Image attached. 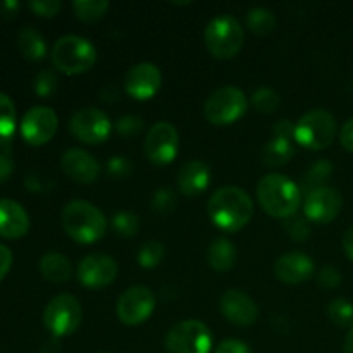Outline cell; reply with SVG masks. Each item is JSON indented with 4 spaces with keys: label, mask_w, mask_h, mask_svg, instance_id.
<instances>
[{
    "label": "cell",
    "mask_w": 353,
    "mask_h": 353,
    "mask_svg": "<svg viewBox=\"0 0 353 353\" xmlns=\"http://www.w3.org/2000/svg\"><path fill=\"white\" fill-rule=\"evenodd\" d=\"M336 137V119L326 109H314L295 123V141L309 150H324Z\"/></svg>",
    "instance_id": "cell-6"
},
{
    "label": "cell",
    "mask_w": 353,
    "mask_h": 353,
    "mask_svg": "<svg viewBox=\"0 0 353 353\" xmlns=\"http://www.w3.org/2000/svg\"><path fill=\"white\" fill-rule=\"evenodd\" d=\"M343 353H353V327L347 333V338H345L343 343Z\"/></svg>",
    "instance_id": "cell-48"
},
{
    "label": "cell",
    "mask_w": 353,
    "mask_h": 353,
    "mask_svg": "<svg viewBox=\"0 0 353 353\" xmlns=\"http://www.w3.org/2000/svg\"><path fill=\"white\" fill-rule=\"evenodd\" d=\"M257 200L262 210L271 217L288 219L299 210L302 202V190L288 176L272 172L259 181Z\"/></svg>",
    "instance_id": "cell-2"
},
{
    "label": "cell",
    "mask_w": 353,
    "mask_h": 353,
    "mask_svg": "<svg viewBox=\"0 0 353 353\" xmlns=\"http://www.w3.org/2000/svg\"><path fill=\"white\" fill-rule=\"evenodd\" d=\"M59 126V117L54 109L34 105L28 110L21 121V134L33 147L45 145L54 138Z\"/></svg>",
    "instance_id": "cell-13"
},
{
    "label": "cell",
    "mask_w": 353,
    "mask_h": 353,
    "mask_svg": "<svg viewBox=\"0 0 353 353\" xmlns=\"http://www.w3.org/2000/svg\"><path fill=\"white\" fill-rule=\"evenodd\" d=\"M221 314L228 323L234 326H250L257 321L259 307L250 295L240 290H228L223 293L219 302Z\"/></svg>",
    "instance_id": "cell-17"
},
{
    "label": "cell",
    "mask_w": 353,
    "mask_h": 353,
    "mask_svg": "<svg viewBox=\"0 0 353 353\" xmlns=\"http://www.w3.org/2000/svg\"><path fill=\"white\" fill-rule=\"evenodd\" d=\"M293 152H295L293 140L274 137L262 148L261 161L265 168H281L286 162L292 161Z\"/></svg>",
    "instance_id": "cell-23"
},
{
    "label": "cell",
    "mask_w": 353,
    "mask_h": 353,
    "mask_svg": "<svg viewBox=\"0 0 353 353\" xmlns=\"http://www.w3.org/2000/svg\"><path fill=\"white\" fill-rule=\"evenodd\" d=\"M12 169L14 162L10 155L6 154V152H0V181H6L10 176V172H12Z\"/></svg>",
    "instance_id": "cell-45"
},
{
    "label": "cell",
    "mask_w": 353,
    "mask_h": 353,
    "mask_svg": "<svg viewBox=\"0 0 353 353\" xmlns=\"http://www.w3.org/2000/svg\"><path fill=\"white\" fill-rule=\"evenodd\" d=\"M210 169L202 161H190L178 172V190L186 196H199L209 188Z\"/></svg>",
    "instance_id": "cell-21"
},
{
    "label": "cell",
    "mask_w": 353,
    "mask_h": 353,
    "mask_svg": "<svg viewBox=\"0 0 353 353\" xmlns=\"http://www.w3.org/2000/svg\"><path fill=\"white\" fill-rule=\"evenodd\" d=\"M30 230V216L19 202L0 199V236L21 238Z\"/></svg>",
    "instance_id": "cell-20"
},
{
    "label": "cell",
    "mask_w": 353,
    "mask_h": 353,
    "mask_svg": "<svg viewBox=\"0 0 353 353\" xmlns=\"http://www.w3.org/2000/svg\"><path fill=\"white\" fill-rule=\"evenodd\" d=\"M327 316L336 326L348 327L353 324V303L347 299H334L327 305Z\"/></svg>",
    "instance_id": "cell-30"
},
{
    "label": "cell",
    "mask_w": 353,
    "mask_h": 353,
    "mask_svg": "<svg viewBox=\"0 0 353 353\" xmlns=\"http://www.w3.org/2000/svg\"><path fill=\"white\" fill-rule=\"evenodd\" d=\"M341 205H343L341 193L333 186H323L305 196L303 214L309 221H314L317 224H327L336 219Z\"/></svg>",
    "instance_id": "cell-14"
},
{
    "label": "cell",
    "mask_w": 353,
    "mask_h": 353,
    "mask_svg": "<svg viewBox=\"0 0 353 353\" xmlns=\"http://www.w3.org/2000/svg\"><path fill=\"white\" fill-rule=\"evenodd\" d=\"M179 148V134L174 124L159 121L145 138V155L155 165H168L176 159Z\"/></svg>",
    "instance_id": "cell-11"
},
{
    "label": "cell",
    "mask_w": 353,
    "mask_h": 353,
    "mask_svg": "<svg viewBox=\"0 0 353 353\" xmlns=\"http://www.w3.org/2000/svg\"><path fill=\"white\" fill-rule=\"evenodd\" d=\"M317 281L324 288H338L341 285V274L338 272V269H334L333 265H324L319 272H317Z\"/></svg>",
    "instance_id": "cell-39"
},
{
    "label": "cell",
    "mask_w": 353,
    "mask_h": 353,
    "mask_svg": "<svg viewBox=\"0 0 353 353\" xmlns=\"http://www.w3.org/2000/svg\"><path fill=\"white\" fill-rule=\"evenodd\" d=\"M28 6L33 9L37 16L41 17H54L62 9V2H59V0H31Z\"/></svg>",
    "instance_id": "cell-38"
},
{
    "label": "cell",
    "mask_w": 353,
    "mask_h": 353,
    "mask_svg": "<svg viewBox=\"0 0 353 353\" xmlns=\"http://www.w3.org/2000/svg\"><path fill=\"white\" fill-rule=\"evenodd\" d=\"M274 137L295 140V124L292 121H279L274 126Z\"/></svg>",
    "instance_id": "cell-43"
},
{
    "label": "cell",
    "mask_w": 353,
    "mask_h": 353,
    "mask_svg": "<svg viewBox=\"0 0 353 353\" xmlns=\"http://www.w3.org/2000/svg\"><path fill=\"white\" fill-rule=\"evenodd\" d=\"M164 245H162L161 241H147V243L141 245L140 250H138V264L143 269H154L161 264L162 259H164Z\"/></svg>",
    "instance_id": "cell-31"
},
{
    "label": "cell",
    "mask_w": 353,
    "mask_h": 353,
    "mask_svg": "<svg viewBox=\"0 0 353 353\" xmlns=\"http://www.w3.org/2000/svg\"><path fill=\"white\" fill-rule=\"evenodd\" d=\"M214 353H252V350L247 343H243V341L230 338V340L221 341Z\"/></svg>",
    "instance_id": "cell-41"
},
{
    "label": "cell",
    "mask_w": 353,
    "mask_h": 353,
    "mask_svg": "<svg viewBox=\"0 0 353 353\" xmlns=\"http://www.w3.org/2000/svg\"><path fill=\"white\" fill-rule=\"evenodd\" d=\"M281 103V97L278 92L271 88H259L252 93V105L259 110V112L271 114Z\"/></svg>",
    "instance_id": "cell-32"
},
{
    "label": "cell",
    "mask_w": 353,
    "mask_h": 353,
    "mask_svg": "<svg viewBox=\"0 0 353 353\" xmlns=\"http://www.w3.org/2000/svg\"><path fill=\"white\" fill-rule=\"evenodd\" d=\"M83 309L78 299L68 293L54 296L43 310V324L55 338L69 336L79 327Z\"/></svg>",
    "instance_id": "cell-9"
},
{
    "label": "cell",
    "mask_w": 353,
    "mask_h": 353,
    "mask_svg": "<svg viewBox=\"0 0 353 353\" xmlns=\"http://www.w3.org/2000/svg\"><path fill=\"white\" fill-rule=\"evenodd\" d=\"M112 228L117 234L130 238L137 234L138 228H140V221L130 210H121L112 217Z\"/></svg>",
    "instance_id": "cell-33"
},
{
    "label": "cell",
    "mask_w": 353,
    "mask_h": 353,
    "mask_svg": "<svg viewBox=\"0 0 353 353\" xmlns=\"http://www.w3.org/2000/svg\"><path fill=\"white\" fill-rule=\"evenodd\" d=\"M286 231H288L290 238L295 241H303L309 238L310 234V224L307 217H288L286 223Z\"/></svg>",
    "instance_id": "cell-37"
},
{
    "label": "cell",
    "mask_w": 353,
    "mask_h": 353,
    "mask_svg": "<svg viewBox=\"0 0 353 353\" xmlns=\"http://www.w3.org/2000/svg\"><path fill=\"white\" fill-rule=\"evenodd\" d=\"M155 295L147 286H131L117 300L116 314L126 326H138L154 314Z\"/></svg>",
    "instance_id": "cell-12"
},
{
    "label": "cell",
    "mask_w": 353,
    "mask_h": 353,
    "mask_svg": "<svg viewBox=\"0 0 353 353\" xmlns=\"http://www.w3.org/2000/svg\"><path fill=\"white\" fill-rule=\"evenodd\" d=\"M247 26L252 33L259 34V37H268L278 26L276 16L265 7H254L248 10L247 14Z\"/></svg>",
    "instance_id": "cell-27"
},
{
    "label": "cell",
    "mask_w": 353,
    "mask_h": 353,
    "mask_svg": "<svg viewBox=\"0 0 353 353\" xmlns=\"http://www.w3.org/2000/svg\"><path fill=\"white\" fill-rule=\"evenodd\" d=\"M131 162L124 157H112L107 164V171L114 176V178H126L131 172Z\"/></svg>",
    "instance_id": "cell-40"
},
{
    "label": "cell",
    "mask_w": 353,
    "mask_h": 353,
    "mask_svg": "<svg viewBox=\"0 0 353 353\" xmlns=\"http://www.w3.org/2000/svg\"><path fill=\"white\" fill-rule=\"evenodd\" d=\"M207 214L214 226L226 233H236L250 223L254 202L245 190L238 186H223L209 199Z\"/></svg>",
    "instance_id": "cell-1"
},
{
    "label": "cell",
    "mask_w": 353,
    "mask_h": 353,
    "mask_svg": "<svg viewBox=\"0 0 353 353\" xmlns=\"http://www.w3.org/2000/svg\"><path fill=\"white\" fill-rule=\"evenodd\" d=\"M19 50L28 61H41L47 54V45H45L43 37L33 28H24L17 38Z\"/></svg>",
    "instance_id": "cell-25"
},
{
    "label": "cell",
    "mask_w": 353,
    "mask_h": 353,
    "mask_svg": "<svg viewBox=\"0 0 353 353\" xmlns=\"http://www.w3.org/2000/svg\"><path fill=\"white\" fill-rule=\"evenodd\" d=\"M274 276L286 285H300L314 276V261L303 252H288L274 264Z\"/></svg>",
    "instance_id": "cell-19"
},
{
    "label": "cell",
    "mask_w": 353,
    "mask_h": 353,
    "mask_svg": "<svg viewBox=\"0 0 353 353\" xmlns=\"http://www.w3.org/2000/svg\"><path fill=\"white\" fill-rule=\"evenodd\" d=\"M69 130L76 140L88 145H99L109 138L112 131L110 117L103 110L95 107H86L72 114L69 121Z\"/></svg>",
    "instance_id": "cell-10"
},
{
    "label": "cell",
    "mask_w": 353,
    "mask_h": 353,
    "mask_svg": "<svg viewBox=\"0 0 353 353\" xmlns=\"http://www.w3.org/2000/svg\"><path fill=\"white\" fill-rule=\"evenodd\" d=\"M247 97L236 86H223L210 93L203 103V116L214 126H228L236 123L247 112Z\"/></svg>",
    "instance_id": "cell-7"
},
{
    "label": "cell",
    "mask_w": 353,
    "mask_h": 353,
    "mask_svg": "<svg viewBox=\"0 0 353 353\" xmlns=\"http://www.w3.org/2000/svg\"><path fill=\"white\" fill-rule=\"evenodd\" d=\"M117 276V264L107 254H90L79 262L78 279L83 286L100 290L109 286Z\"/></svg>",
    "instance_id": "cell-16"
},
{
    "label": "cell",
    "mask_w": 353,
    "mask_h": 353,
    "mask_svg": "<svg viewBox=\"0 0 353 353\" xmlns=\"http://www.w3.org/2000/svg\"><path fill=\"white\" fill-rule=\"evenodd\" d=\"M164 347L168 353H209L212 334L202 321H181L168 331Z\"/></svg>",
    "instance_id": "cell-8"
},
{
    "label": "cell",
    "mask_w": 353,
    "mask_h": 353,
    "mask_svg": "<svg viewBox=\"0 0 353 353\" xmlns=\"http://www.w3.org/2000/svg\"><path fill=\"white\" fill-rule=\"evenodd\" d=\"M110 3L107 0H74L72 9L78 19L83 23H97L105 16Z\"/></svg>",
    "instance_id": "cell-28"
},
{
    "label": "cell",
    "mask_w": 353,
    "mask_h": 353,
    "mask_svg": "<svg viewBox=\"0 0 353 353\" xmlns=\"http://www.w3.org/2000/svg\"><path fill=\"white\" fill-rule=\"evenodd\" d=\"M236 248L228 238H216L207 248V264L217 272H228L236 264Z\"/></svg>",
    "instance_id": "cell-22"
},
{
    "label": "cell",
    "mask_w": 353,
    "mask_h": 353,
    "mask_svg": "<svg viewBox=\"0 0 353 353\" xmlns=\"http://www.w3.org/2000/svg\"><path fill=\"white\" fill-rule=\"evenodd\" d=\"M203 41L212 57L228 61L240 54L245 41V31L240 21L230 14L217 16L207 24Z\"/></svg>",
    "instance_id": "cell-4"
},
{
    "label": "cell",
    "mask_w": 353,
    "mask_h": 353,
    "mask_svg": "<svg viewBox=\"0 0 353 353\" xmlns=\"http://www.w3.org/2000/svg\"><path fill=\"white\" fill-rule=\"evenodd\" d=\"M17 9H19V2H16V0H6V2L0 3V10H2L3 16H14Z\"/></svg>",
    "instance_id": "cell-46"
},
{
    "label": "cell",
    "mask_w": 353,
    "mask_h": 353,
    "mask_svg": "<svg viewBox=\"0 0 353 353\" xmlns=\"http://www.w3.org/2000/svg\"><path fill=\"white\" fill-rule=\"evenodd\" d=\"M62 228L78 243H95L107 231V219L102 210L86 200H72L62 210Z\"/></svg>",
    "instance_id": "cell-3"
},
{
    "label": "cell",
    "mask_w": 353,
    "mask_h": 353,
    "mask_svg": "<svg viewBox=\"0 0 353 353\" xmlns=\"http://www.w3.org/2000/svg\"><path fill=\"white\" fill-rule=\"evenodd\" d=\"M16 131V107L9 95L0 92V145H6Z\"/></svg>",
    "instance_id": "cell-29"
},
{
    "label": "cell",
    "mask_w": 353,
    "mask_h": 353,
    "mask_svg": "<svg viewBox=\"0 0 353 353\" xmlns=\"http://www.w3.org/2000/svg\"><path fill=\"white\" fill-rule=\"evenodd\" d=\"M340 141L341 145H343V148H347L348 152H352L353 154V117L352 119H348L347 123L343 124V128H341Z\"/></svg>",
    "instance_id": "cell-42"
},
{
    "label": "cell",
    "mask_w": 353,
    "mask_h": 353,
    "mask_svg": "<svg viewBox=\"0 0 353 353\" xmlns=\"http://www.w3.org/2000/svg\"><path fill=\"white\" fill-rule=\"evenodd\" d=\"M10 265H12V252L0 243V279L9 272Z\"/></svg>",
    "instance_id": "cell-44"
},
{
    "label": "cell",
    "mask_w": 353,
    "mask_h": 353,
    "mask_svg": "<svg viewBox=\"0 0 353 353\" xmlns=\"http://www.w3.org/2000/svg\"><path fill=\"white\" fill-rule=\"evenodd\" d=\"M61 168L68 178L79 185H92L100 174V164L92 154L81 148H71L61 157Z\"/></svg>",
    "instance_id": "cell-18"
},
{
    "label": "cell",
    "mask_w": 353,
    "mask_h": 353,
    "mask_svg": "<svg viewBox=\"0 0 353 353\" xmlns=\"http://www.w3.org/2000/svg\"><path fill=\"white\" fill-rule=\"evenodd\" d=\"M331 172H333V164H331V161L321 159V161L314 162V164L310 165L309 171L303 174L300 190H302V192L305 193V196H307L310 192H314V190L323 188L324 181L330 178Z\"/></svg>",
    "instance_id": "cell-26"
},
{
    "label": "cell",
    "mask_w": 353,
    "mask_h": 353,
    "mask_svg": "<svg viewBox=\"0 0 353 353\" xmlns=\"http://www.w3.org/2000/svg\"><path fill=\"white\" fill-rule=\"evenodd\" d=\"M40 272L47 281L50 283H65L71 278V262L62 254H45L40 261Z\"/></svg>",
    "instance_id": "cell-24"
},
{
    "label": "cell",
    "mask_w": 353,
    "mask_h": 353,
    "mask_svg": "<svg viewBox=\"0 0 353 353\" xmlns=\"http://www.w3.org/2000/svg\"><path fill=\"white\" fill-rule=\"evenodd\" d=\"M141 130H143V119L138 116H124L116 123L117 134L124 138L137 137L141 133Z\"/></svg>",
    "instance_id": "cell-36"
},
{
    "label": "cell",
    "mask_w": 353,
    "mask_h": 353,
    "mask_svg": "<svg viewBox=\"0 0 353 353\" xmlns=\"http://www.w3.org/2000/svg\"><path fill=\"white\" fill-rule=\"evenodd\" d=\"M176 205V195L171 188H161L155 192L154 199H152V207L155 212L168 214L174 209Z\"/></svg>",
    "instance_id": "cell-35"
},
{
    "label": "cell",
    "mask_w": 353,
    "mask_h": 353,
    "mask_svg": "<svg viewBox=\"0 0 353 353\" xmlns=\"http://www.w3.org/2000/svg\"><path fill=\"white\" fill-rule=\"evenodd\" d=\"M57 88V76L50 69H45V71L38 72L37 78H34V92L41 99H48L52 93Z\"/></svg>",
    "instance_id": "cell-34"
},
{
    "label": "cell",
    "mask_w": 353,
    "mask_h": 353,
    "mask_svg": "<svg viewBox=\"0 0 353 353\" xmlns=\"http://www.w3.org/2000/svg\"><path fill=\"white\" fill-rule=\"evenodd\" d=\"M343 250L345 254L353 261V226L345 233L343 236Z\"/></svg>",
    "instance_id": "cell-47"
},
{
    "label": "cell",
    "mask_w": 353,
    "mask_h": 353,
    "mask_svg": "<svg viewBox=\"0 0 353 353\" xmlns=\"http://www.w3.org/2000/svg\"><path fill=\"white\" fill-rule=\"evenodd\" d=\"M97 62V48L92 41L76 34H65L52 48V64L57 71L74 76L86 72Z\"/></svg>",
    "instance_id": "cell-5"
},
{
    "label": "cell",
    "mask_w": 353,
    "mask_h": 353,
    "mask_svg": "<svg viewBox=\"0 0 353 353\" xmlns=\"http://www.w3.org/2000/svg\"><path fill=\"white\" fill-rule=\"evenodd\" d=\"M162 86V72L152 62H140L130 68L124 76V90L137 100H148L159 93Z\"/></svg>",
    "instance_id": "cell-15"
}]
</instances>
